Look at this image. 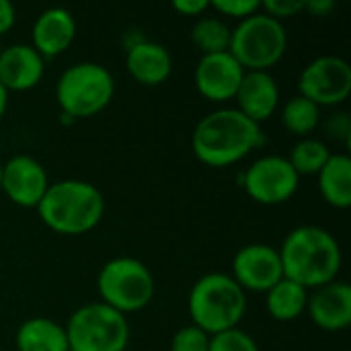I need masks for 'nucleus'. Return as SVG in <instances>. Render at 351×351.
Wrapping results in <instances>:
<instances>
[{
  "label": "nucleus",
  "mask_w": 351,
  "mask_h": 351,
  "mask_svg": "<svg viewBox=\"0 0 351 351\" xmlns=\"http://www.w3.org/2000/svg\"><path fill=\"white\" fill-rule=\"evenodd\" d=\"M278 253L284 278L296 282L304 290H317L335 282L343 263L337 239L315 224L290 230Z\"/></svg>",
  "instance_id": "obj_1"
},
{
  "label": "nucleus",
  "mask_w": 351,
  "mask_h": 351,
  "mask_svg": "<svg viewBox=\"0 0 351 351\" xmlns=\"http://www.w3.org/2000/svg\"><path fill=\"white\" fill-rule=\"evenodd\" d=\"M263 142L261 128L237 107L218 109L202 117L191 136V148L199 162L212 169L237 165Z\"/></svg>",
  "instance_id": "obj_2"
},
{
  "label": "nucleus",
  "mask_w": 351,
  "mask_h": 351,
  "mask_svg": "<svg viewBox=\"0 0 351 351\" xmlns=\"http://www.w3.org/2000/svg\"><path fill=\"white\" fill-rule=\"evenodd\" d=\"M41 222L64 237H80L99 226L105 214L103 193L88 181L62 179L47 187L37 206Z\"/></svg>",
  "instance_id": "obj_3"
},
{
  "label": "nucleus",
  "mask_w": 351,
  "mask_h": 351,
  "mask_svg": "<svg viewBox=\"0 0 351 351\" xmlns=\"http://www.w3.org/2000/svg\"><path fill=\"white\" fill-rule=\"evenodd\" d=\"M187 308L191 325L212 337L239 327L247 311V296L232 276L206 274L193 284Z\"/></svg>",
  "instance_id": "obj_4"
},
{
  "label": "nucleus",
  "mask_w": 351,
  "mask_h": 351,
  "mask_svg": "<svg viewBox=\"0 0 351 351\" xmlns=\"http://www.w3.org/2000/svg\"><path fill=\"white\" fill-rule=\"evenodd\" d=\"M115 95L111 72L97 62H78L62 72L56 84V99L68 119L99 115Z\"/></svg>",
  "instance_id": "obj_5"
},
{
  "label": "nucleus",
  "mask_w": 351,
  "mask_h": 351,
  "mask_svg": "<svg viewBox=\"0 0 351 351\" xmlns=\"http://www.w3.org/2000/svg\"><path fill=\"white\" fill-rule=\"evenodd\" d=\"M288 49V33L284 23L255 12L234 29H230L228 53L243 66L245 72H269Z\"/></svg>",
  "instance_id": "obj_6"
},
{
  "label": "nucleus",
  "mask_w": 351,
  "mask_h": 351,
  "mask_svg": "<svg viewBox=\"0 0 351 351\" xmlns=\"http://www.w3.org/2000/svg\"><path fill=\"white\" fill-rule=\"evenodd\" d=\"M101 302L128 315L146 308L156 292L154 276L136 257H115L107 261L97 278Z\"/></svg>",
  "instance_id": "obj_7"
},
{
  "label": "nucleus",
  "mask_w": 351,
  "mask_h": 351,
  "mask_svg": "<svg viewBox=\"0 0 351 351\" xmlns=\"http://www.w3.org/2000/svg\"><path fill=\"white\" fill-rule=\"evenodd\" d=\"M64 329L70 351H125L130 343L125 315L103 302L76 308Z\"/></svg>",
  "instance_id": "obj_8"
},
{
  "label": "nucleus",
  "mask_w": 351,
  "mask_h": 351,
  "mask_svg": "<svg viewBox=\"0 0 351 351\" xmlns=\"http://www.w3.org/2000/svg\"><path fill=\"white\" fill-rule=\"evenodd\" d=\"M241 183L253 202L261 206H278L296 193L300 177L286 156L269 154L257 158L245 171Z\"/></svg>",
  "instance_id": "obj_9"
},
{
  "label": "nucleus",
  "mask_w": 351,
  "mask_h": 351,
  "mask_svg": "<svg viewBox=\"0 0 351 351\" xmlns=\"http://www.w3.org/2000/svg\"><path fill=\"white\" fill-rule=\"evenodd\" d=\"M298 90L317 107L341 105L351 93V66L339 56H321L302 70Z\"/></svg>",
  "instance_id": "obj_10"
},
{
  "label": "nucleus",
  "mask_w": 351,
  "mask_h": 351,
  "mask_svg": "<svg viewBox=\"0 0 351 351\" xmlns=\"http://www.w3.org/2000/svg\"><path fill=\"white\" fill-rule=\"evenodd\" d=\"M284 278L282 261L278 249L263 245V243H251L237 251L232 259V280L243 290L253 292H267Z\"/></svg>",
  "instance_id": "obj_11"
},
{
  "label": "nucleus",
  "mask_w": 351,
  "mask_h": 351,
  "mask_svg": "<svg viewBox=\"0 0 351 351\" xmlns=\"http://www.w3.org/2000/svg\"><path fill=\"white\" fill-rule=\"evenodd\" d=\"M49 187L47 171L43 165L27 154H16L2 162L0 191L21 208H37Z\"/></svg>",
  "instance_id": "obj_12"
},
{
  "label": "nucleus",
  "mask_w": 351,
  "mask_h": 351,
  "mask_svg": "<svg viewBox=\"0 0 351 351\" xmlns=\"http://www.w3.org/2000/svg\"><path fill=\"white\" fill-rule=\"evenodd\" d=\"M243 76V66L228 51H222L199 58L193 72V82L204 99L212 103H226L234 99Z\"/></svg>",
  "instance_id": "obj_13"
},
{
  "label": "nucleus",
  "mask_w": 351,
  "mask_h": 351,
  "mask_svg": "<svg viewBox=\"0 0 351 351\" xmlns=\"http://www.w3.org/2000/svg\"><path fill=\"white\" fill-rule=\"evenodd\" d=\"M311 321L327 331L339 333L351 325V288L346 282H331L317 288L306 302Z\"/></svg>",
  "instance_id": "obj_14"
},
{
  "label": "nucleus",
  "mask_w": 351,
  "mask_h": 351,
  "mask_svg": "<svg viewBox=\"0 0 351 351\" xmlns=\"http://www.w3.org/2000/svg\"><path fill=\"white\" fill-rule=\"evenodd\" d=\"M45 74V60L29 43L2 47L0 53V84L6 93L31 90Z\"/></svg>",
  "instance_id": "obj_15"
},
{
  "label": "nucleus",
  "mask_w": 351,
  "mask_h": 351,
  "mask_svg": "<svg viewBox=\"0 0 351 351\" xmlns=\"http://www.w3.org/2000/svg\"><path fill=\"white\" fill-rule=\"evenodd\" d=\"M76 37V21L66 8H47L33 23L31 39L35 51L45 58H56L64 53Z\"/></svg>",
  "instance_id": "obj_16"
},
{
  "label": "nucleus",
  "mask_w": 351,
  "mask_h": 351,
  "mask_svg": "<svg viewBox=\"0 0 351 351\" xmlns=\"http://www.w3.org/2000/svg\"><path fill=\"white\" fill-rule=\"evenodd\" d=\"M237 109L257 125L274 115L280 105V88L269 72H245L234 95Z\"/></svg>",
  "instance_id": "obj_17"
},
{
  "label": "nucleus",
  "mask_w": 351,
  "mask_h": 351,
  "mask_svg": "<svg viewBox=\"0 0 351 351\" xmlns=\"http://www.w3.org/2000/svg\"><path fill=\"white\" fill-rule=\"evenodd\" d=\"M125 66L130 76L142 86H160L173 72L169 49L156 41L142 39L128 47Z\"/></svg>",
  "instance_id": "obj_18"
},
{
  "label": "nucleus",
  "mask_w": 351,
  "mask_h": 351,
  "mask_svg": "<svg viewBox=\"0 0 351 351\" xmlns=\"http://www.w3.org/2000/svg\"><path fill=\"white\" fill-rule=\"evenodd\" d=\"M19 351H70L66 329L51 319H29L21 323L14 335Z\"/></svg>",
  "instance_id": "obj_19"
},
{
  "label": "nucleus",
  "mask_w": 351,
  "mask_h": 351,
  "mask_svg": "<svg viewBox=\"0 0 351 351\" xmlns=\"http://www.w3.org/2000/svg\"><path fill=\"white\" fill-rule=\"evenodd\" d=\"M319 189L329 206L337 210L350 208L351 158L348 154H331V158L319 173Z\"/></svg>",
  "instance_id": "obj_20"
},
{
  "label": "nucleus",
  "mask_w": 351,
  "mask_h": 351,
  "mask_svg": "<svg viewBox=\"0 0 351 351\" xmlns=\"http://www.w3.org/2000/svg\"><path fill=\"white\" fill-rule=\"evenodd\" d=\"M265 306L267 313L282 323H290L294 319H298L304 311H306V302H308V290H304L302 286H298L292 280L282 278L274 288H269L265 292Z\"/></svg>",
  "instance_id": "obj_21"
},
{
  "label": "nucleus",
  "mask_w": 351,
  "mask_h": 351,
  "mask_svg": "<svg viewBox=\"0 0 351 351\" xmlns=\"http://www.w3.org/2000/svg\"><path fill=\"white\" fill-rule=\"evenodd\" d=\"M191 41L202 51V56L228 51L230 27L218 16H199L191 27Z\"/></svg>",
  "instance_id": "obj_22"
},
{
  "label": "nucleus",
  "mask_w": 351,
  "mask_h": 351,
  "mask_svg": "<svg viewBox=\"0 0 351 351\" xmlns=\"http://www.w3.org/2000/svg\"><path fill=\"white\" fill-rule=\"evenodd\" d=\"M282 123L288 132L300 138H308L321 123V107L313 101L296 95L282 109Z\"/></svg>",
  "instance_id": "obj_23"
},
{
  "label": "nucleus",
  "mask_w": 351,
  "mask_h": 351,
  "mask_svg": "<svg viewBox=\"0 0 351 351\" xmlns=\"http://www.w3.org/2000/svg\"><path fill=\"white\" fill-rule=\"evenodd\" d=\"M329 158H331V150L327 148V144L321 140H315V138H302L300 142H296L288 156V160L294 167V171L298 173V177L319 175Z\"/></svg>",
  "instance_id": "obj_24"
},
{
  "label": "nucleus",
  "mask_w": 351,
  "mask_h": 351,
  "mask_svg": "<svg viewBox=\"0 0 351 351\" xmlns=\"http://www.w3.org/2000/svg\"><path fill=\"white\" fill-rule=\"evenodd\" d=\"M208 351H259L257 341L243 329H230L210 337Z\"/></svg>",
  "instance_id": "obj_25"
},
{
  "label": "nucleus",
  "mask_w": 351,
  "mask_h": 351,
  "mask_svg": "<svg viewBox=\"0 0 351 351\" xmlns=\"http://www.w3.org/2000/svg\"><path fill=\"white\" fill-rule=\"evenodd\" d=\"M210 335L197 329L195 325L181 327L171 341V351H208Z\"/></svg>",
  "instance_id": "obj_26"
},
{
  "label": "nucleus",
  "mask_w": 351,
  "mask_h": 351,
  "mask_svg": "<svg viewBox=\"0 0 351 351\" xmlns=\"http://www.w3.org/2000/svg\"><path fill=\"white\" fill-rule=\"evenodd\" d=\"M210 8H214L216 12H220L224 16L243 21V19L259 12L261 10V2L259 0H212Z\"/></svg>",
  "instance_id": "obj_27"
},
{
  "label": "nucleus",
  "mask_w": 351,
  "mask_h": 351,
  "mask_svg": "<svg viewBox=\"0 0 351 351\" xmlns=\"http://www.w3.org/2000/svg\"><path fill=\"white\" fill-rule=\"evenodd\" d=\"M304 4H306V0H263L261 2V10L267 16H271V19L282 23L284 19H292L298 12H302Z\"/></svg>",
  "instance_id": "obj_28"
},
{
  "label": "nucleus",
  "mask_w": 351,
  "mask_h": 351,
  "mask_svg": "<svg viewBox=\"0 0 351 351\" xmlns=\"http://www.w3.org/2000/svg\"><path fill=\"white\" fill-rule=\"evenodd\" d=\"M327 132L333 140H341V142H350L351 136V123L350 117L346 113H335L329 123H327Z\"/></svg>",
  "instance_id": "obj_29"
},
{
  "label": "nucleus",
  "mask_w": 351,
  "mask_h": 351,
  "mask_svg": "<svg viewBox=\"0 0 351 351\" xmlns=\"http://www.w3.org/2000/svg\"><path fill=\"white\" fill-rule=\"evenodd\" d=\"M173 8L183 16H199L210 8L208 0H175Z\"/></svg>",
  "instance_id": "obj_30"
},
{
  "label": "nucleus",
  "mask_w": 351,
  "mask_h": 351,
  "mask_svg": "<svg viewBox=\"0 0 351 351\" xmlns=\"http://www.w3.org/2000/svg\"><path fill=\"white\" fill-rule=\"evenodd\" d=\"M14 21H16L14 4H12V2H8V0H0V37L12 29Z\"/></svg>",
  "instance_id": "obj_31"
},
{
  "label": "nucleus",
  "mask_w": 351,
  "mask_h": 351,
  "mask_svg": "<svg viewBox=\"0 0 351 351\" xmlns=\"http://www.w3.org/2000/svg\"><path fill=\"white\" fill-rule=\"evenodd\" d=\"M333 8H335L333 0H306L304 4V10H308L315 16H327Z\"/></svg>",
  "instance_id": "obj_32"
},
{
  "label": "nucleus",
  "mask_w": 351,
  "mask_h": 351,
  "mask_svg": "<svg viewBox=\"0 0 351 351\" xmlns=\"http://www.w3.org/2000/svg\"><path fill=\"white\" fill-rule=\"evenodd\" d=\"M6 107H8V93H6V88L0 84V119H2L4 113H6Z\"/></svg>",
  "instance_id": "obj_33"
},
{
  "label": "nucleus",
  "mask_w": 351,
  "mask_h": 351,
  "mask_svg": "<svg viewBox=\"0 0 351 351\" xmlns=\"http://www.w3.org/2000/svg\"><path fill=\"white\" fill-rule=\"evenodd\" d=\"M0 183H2V162H0Z\"/></svg>",
  "instance_id": "obj_34"
},
{
  "label": "nucleus",
  "mask_w": 351,
  "mask_h": 351,
  "mask_svg": "<svg viewBox=\"0 0 351 351\" xmlns=\"http://www.w3.org/2000/svg\"><path fill=\"white\" fill-rule=\"evenodd\" d=\"M0 53H2V43H0Z\"/></svg>",
  "instance_id": "obj_35"
}]
</instances>
